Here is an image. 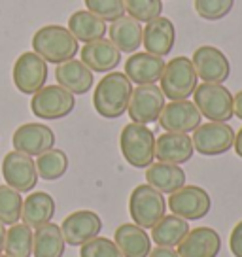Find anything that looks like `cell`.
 Segmentation results:
<instances>
[{"label":"cell","instance_id":"cell-1","mask_svg":"<svg viewBox=\"0 0 242 257\" xmlns=\"http://www.w3.org/2000/svg\"><path fill=\"white\" fill-rule=\"evenodd\" d=\"M131 95H133V81L123 72H108L98 81L93 93L95 112L106 119H117L127 112Z\"/></svg>","mask_w":242,"mask_h":257},{"label":"cell","instance_id":"cell-2","mask_svg":"<svg viewBox=\"0 0 242 257\" xmlns=\"http://www.w3.org/2000/svg\"><path fill=\"white\" fill-rule=\"evenodd\" d=\"M78 40L72 32L61 25H46L34 32L33 49L46 63L61 64L76 57L78 53Z\"/></svg>","mask_w":242,"mask_h":257},{"label":"cell","instance_id":"cell-3","mask_svg":"<svg viewBox=\"0 0 242 257\" xmlns=\"http://www.w3.org/2000/svg\"><path fill=\"white\" fill-rule=\"evenodd\" d=\"M119 148L123 159L135 169H148L155 159V137L152 128L140 123H129L121 131Z\"/></svg>","mask_w":242,"mask_h":257},{"label":"cell","instance_id":"cell-4","mask_svg":"<svg viewBox=\"0 0 242 257\" xmlns=\"http://www.w3.org/2000/svg\"><path fill=\"white\" fill-rule=\"evenodd\" d=\"M197 72L189 57H174L165 63L161 76V91L165 98L170 100H187L197 89Z\"/></svg>","mask_w":242,"mask_h":257},{"label":"cell","instance_id":"cell-5","mask_svg":"<svg viewBox=\"0 0 242 257\" xmlns=\"http://www.w3.org/2000/svg\"><path fill=\"white\" fill-rule=\"evenodd\" d=\"M167 212V202L163 193L152 185H137L129 197V214L133 223L142 229H152Z\"/></svg>","mask_w":242,"mask_h":257},{"label":"cell","instance_id":"cell-6","mask_svg":"<svg viewBox=\"0 0 242 257\" xmlns=\"http://www.w3.org/2000/svg\"><path fill=\"white\" fill-rule=\"evenodd\" d=\"M193 104L206 119L216 123H227L233 117V95L221 83L197 85L193 93Z\"/></svg>","mask_w":242,"mask_h":257},{"label":"cell","instance_id":"cell-7","mask_svg":"<svg viewBox=\"0 0 242 257\" xmlns=\"http://www.w3.org/2000/svg\"><path fill=\"white\" fill-rule=\"evenodd\" d=\"M76 106V98L70 91H66L61 85H44L34 93L31 100V110L40 119H63L68 113H72Z\"/></svg>","mask_w":242,"mask_h":257},{"label":"cell","instance_id":"cell-8","mask_svg":"<svg viewBox=\"0 0 242 257\" xmlns=\"http://www.w3.org/2000/svg\"><path fill=\"white\" fill-rule=\"evenodd\" d=\"M169 208L174 216L186 221L202 219L212 208V199L206 189L199 185H184L178 191L170 193Z\"/></svg>","mask_w":242,"mask_h":257},{"label":"cell","instance_id":"cell-9","mask_svg":"<svg viewBox=\"0 0 242 257\" xmlns=\"http://www.w3.org/2000/svg\"><path fill=\"white\" fill-rule=\"evenodd\" d=\"M191 140H193L195 152L206 157H214V155L227 153L233 148L234 131L227 123L210 121V123H201L195 128Z\"/></svg>","mask_w":242,"mask_h":257},{"label":"cell","instance_id":"cell-10","mask_svg":"<svg viewBox=\"0 0 242 257\" xmlns=\"http://www.w3.org/2000/svg\"><path fill=\"white\" fill-rule=\"evenodd\" d=\"M163 108H165V95L161 87L150 83V85H138L137 89H133L127 112L133 123L148 125L159 119Z\"/></svg>","mask_w":242,"mask_h":257},{"label":"cell","instance_id":"cell-11","mask_svg":"<svg viewBox=\"0 0 242 257\" xmlns=\"http://www.w3.org/2000/svg\"><path fill=\"white\" fill-rule=\"evenodd\" d=\"M2 178L6 185L14 187L19 193L33 191L38 184V172L36 163L31 155H25L21 152H10L2 159Z\"/></svg>","mask_w":242,"mask_h":257},{"label":"cell","instance_id":"cell-12","mask_svg":"<svg viewBox=\"0 0 242 257\" xmlns=\"http://www.w3.org/2000/svg\"><path fill=\"white\" fill-rule=\"evenodd\" d=\"M48 80V63L36 55L34 51H27L17 57L14 64V83L17 91L23 95H34L38 93Z\"/></svg>","mask_w":242,"mask_h":257},{"label":"cell","instance_id":"cell-13","mask_svg":"<svg viewBox=\"0 0 242 257\" xmlns=\"http://www.w3.org/2000/svg\"><path fill=\"white\" fill-rule=\"evenodd\" d=\"M191 63L197 78H201L204 83H223L231 74L229 59L214 46H201L195 49Z\"/></svg>","mask_w":242,"mask_h":257},{"label":"cell","instance_id":"cell-14","mask_svg":"<svg viewBox=\"0 0 242 257\" xmlns=\"http://www.w3.org/2000/svg\"><path fill=\"white\" fill-rule=\"evenodd\" d=\"M102 231V219L91 210H78L63 219L61 233L68 246H83Z\"/></svg>","mask_w":242,"mask_h":257},{"label":"cell","instance_id":"cell-15","mask_svg":"<svg viewBox=\"0 0 242 257\" xmlns=\"http://www.w3.org/2000/svg\"><path fill=\"white\" fill-rule=\"evenodd\" d=\"M14 150L31 157H38L55 146V133L44 123H25L14 133Z\"/></svg>","mask_w":242,"mask_h":257},{"label":"cell","instance_id":"cell-16","mask_svg":"<svg viewBox=\"0 0 242 257\" xmlns=\"http://www.w3.org/2000/svg\"><path fill=\"white\" fill-rule=\"evenodd\" d=\"M201 112L187 98V100H170L169 104H165L157 121L167 133L187 135V133H193L195 128L201 125Z\"/></svg>","mask_w":242,"mask_h":257},{"label":"cell","instance_id":"cell-17","mask_svg":"<svg viewBox=\"0 0 242 257\" xmlns=\"http://www.w3.org/2000/svg\"><path fill=\"white\" fill-rule=\"evenodd\" d=\"M176 42V29L174 23L167 17H155L148 21L142 29V44L148 53L157 57L169 55Z\"/></svg>","mask_w":242,"mask_h":257},{"label":"cell","instance_id":"cell-18","mask_svg":"<svg viewBox=\"0 0 242 257\" xmlns=\"http://www.w3.org/2000/svg\"><path fill=\"white\" fill-rule=\"evenodd\" d=\"M221 249L219 234L210 227H197L189 229L186 238L178 244L180 257H218Z\"/></svg>","mask_w":242,"mask_h":257},{"label":"cell","instance_id":"cell-19","mask_svg":"<svg viewBox=\"0 0 242 257\" xmlns=\"http://www.w3.org/2000/svg\"><path fill=\"white\" fill-rule=\"evenodd\" d=\"M195 148L189 135L184 133H165L155 138V157L161 163L184 165L193 157Z\"/></svg>","mask_w":242,"mask_h":257},{"label":"cell","instance_id":"cell-20","mask_svg":"<svg viewBox=\"0 0 242 257\" xmlns=\"http://www.w3.org/2000/svg\"><path fill=\"white\" fill-rule=\"evenodd\" d=\"M81 63L87 66L91 72H112L121 63V51L110 40L89 42L81 48Z\"/></svg>","mask_w":242,"mask_h":257},{"label":"cell","instance_id":"cell-21","mask_svg":"<svg viewBox=\"0 0 242 257\" xmlns=\"http://www.w3.org/2000/svg\"><path fill=\"white\" fill-rule=\"evenodd\" d=\"M165 70L163 57L152 55V53H133L125 61V76L137 85H150L161 80Z\"/></svg>","mask_w":242,"mask_h":257},{"label":"cell","instance_id":"cell-22","mask_svg":"<svg viewBox=\"0 0 242 257\" xmlns=\"http://www.w3.org/2000/svg\"><path fill=\"white\" fill-rule=\"evenodd\" d=\"M55 80L61 87L70 91L72 95H85L95 83L93 72L81 61H76V59L57 64Z\"/></svg>","mask_w":242,"mask_h":257},{"label":"cell","instance_id":"cell-23","mask_svg":"<svg viewBox=\"0 0 242 257\" xmlns=\"http://www.w3.org/2000/svg\"><path fill=\"white\" fill-rule=\"evenodd\" d=\"M113 242L123 257H148L152 251V238L146 229L135 223H123L115 229Z\"/></svg>","mask_w":242,"mask_h":257},{"label":"cell","instance_id":"cell-24","mask_svg":"<svg viewBox=\"0 0 242 257\" xmlns=\"http://www.w3.org/2000/svg\"><path fill=\"white\" fill-rule=\"evenodd\" d=\"M110 42L123 53H137L142 46V25L135 17L123 16L115 19L110 29Z\"/></svg>","mask_w":242,"mask_h":257},{"label":"cell","instance_id":"cell-25","mask_svg":"<svg viewBox=\"0 0 242 257\" xmlns=\"http://www.w3.org/2000/svg\"><path fill=\"white\" fill-rule=\"evenodd\" d=\"M146 182L159 193H174L186 185V172L180 165L170 163H152L146 169Z\"/></svg>","mask_w":242,"mask_h":257},{"label":"cell","instance_id":"cell-26","mask_svg":"<svg viewBox=\"0 0 242 257\" xmlns=\"http://www.w3.org/2000/svg\"><path fill=\"white\" fill-rule=\"evenodd\" d=\"M55 216V201L46 191L29 193V197L23 201L21 217L23 223H27L31 229H38L40 225L49 223Z\"/></svg>","mask_w":242,"mask_h":257},{"label":"cell","instance_id":"cell-27","mask_svg":"<svg viewBox=\"0 0 242 257\" xmlns=\"http://www.w3.org/2000/svg\"><path fill=\"white\" fill-rule=\"evenodd\" d=\"M66 242L61 233V227L55 223L40 225L33 236V255L34 257H63Z\"/></svg>","mask_w":242,"mask_h":257},{"label":"cell","instance_id":"cell-28","mask_svg":"<svg viewBox=\"0 0 242 257\" xmlns=\"http://www.w3.org/2000/svg\"><path fill=\"white\" fill-rule=\"evenodd\" d=\"M68 31L72 32V36L78 42L89 44V42H95L104 38V34L108 32L106 29V21H102L100 17L93 16L91 12H74L70 19H68Z\"/></svg>","mask_w":242,"mask_h":257},{"label":"cell","instance_id":"cell-29","mask_svg":"<svg viewBox=\"0 0 242 257\" xmlns=\"http://www.w3.org/2000/svg\"><path fill=\"white\" fill-rule=\"evenodd\" d=\"M189 233V223L178 216H163L157 223L152 227V238L157 246L163 248H174L186 238Z\"/></svg>","mask_w":242,"mask_h":257},{"label":"cell","instance_id":"cell-30","mask_svg":"<svg viewBox=\"0 0 242 257\" xmlns=\"http://www.w3.org/2000/svg\"><path fill=\"white\" fill-rule=\"evenodd\" d=\"M34 233L27 223L10 225L4 238V251L8 257H31L33 255Z\"/></svg>","mask_w":242,"mask_h":257},{"label":"cell","instance_id":"cell-31","mask_svg":"<svg viewBox=\"0 0 242 257\" xmlns=\"http://www.w3.org/2000/svg\"><path fill=\"white\" fill-rule=\"evenodd\" d=\"M34 163H36L38 176L42 180H48V182L63 178L68 170V155L63 150H57V148H51L46 153L38 155V159Z\"/></svg>","mask_w":242,"mask_h":257},{"label":"cell","instance_id":"cell-32","mask_svg":"<svg viewBox=\"0 0 242 257\" xmlns=\"http://www.w3.org/2000/svg\"><path fill=\"white\" fill-rule=\"evenodd\" d=\"M23 210V197L10 185H0V221L4 225L19 223Z\"/></svg>","mask_w":242,"mask_h":257},{"label":"cell","instance_id":"cell-33","mask_svg":"<svg viewBox=\"0 0 242 257\" xmlns=\"http://www.w3.org/2000/svg\"><path fill=\"white\" fill-rule=\"evenodd\" d=\"M123 6L131 17H135L140 23H148L161 16L163 0H123Z\"/></svg>","mask_w":242,"mask_h":257},{"label":"cell","instance_id":"cell-34","mask_svg":"<svg viewBox=\"0 0 242 257\" xmlns=\"http://www.w3.org/2000/svg\"><path fill=\"white\" fill-rule=\"evenodd\" d=\"M234 0H195V12L204 21H219L229 16Z\"/></svg>","mask_w":242,"mask_h":257},{"label":"cell","instance_id":"cell-35","mask_svg":"<svg viewBox=\"0 0 242 257\" xmlns=\"http://www.w3.org/2000/svg\"><path fill=\"white\" fill-rule=\"evenodd\" d=\"M87 12L100 17L102 21H115L125 16L123 0H83Z\"/></svg>","mask_w":242,"mask_h":257},{"label":"cell","instance_id":"cell-36","mask_svg":"<svg viewBox=\"0 0 242 257\" xmlns=\"http://www.w3.org/2000/svg\"><path fill=\"white\" fill-rule=\"evenodd\" d=\"M80 257H123L119 248L115 246L112 238L95 236L89 242H85L80 249Z\"/></svg>","mask_w":242,"mask_h":257},{"label":"cell","instance_id":"cell-37","mask_svg":"<svg viewBox=\"0 0 242 257\" xmlns=\"http://www.w3.org/2000/svg\"><path fill=\"white\" fill-rule=\"evenodd\" d=\"M229 248L234 257H242V221L234 225V229L231 231L229 236Z\"/></svg>","mask_w":242,"mask_h":257},{"label":"cell","instance_id":"cell-38","mask_svg":"<svg viewBox=\"0 0 242 257\" xmlns=\"http://www.w3.org/2000/svg\"><path fill=\"white\" fill-rule=\"evenodd\" d=\"M148 257H180V255H178V251L174 248H163V246H157L155 249L150 251V255Z\"/></svg>","mask_w":242,"mask_h":257},{"label":"cell","instance_id":"cell-39","mask_svg":"<svg viewBox=\"0 0 242 257\" xmlns=\"http://www.w3.org/2000/svg\"><path fill=\"white\" fill-rule=\"evenodd\" d=\"M233 115H236L238 119H242V91H238L233 96Z\"/></svg>","mask_w":242,"mask_h":257},{"label":"cell","instance_id":"cell-40","mask_svg":"<svg viewBox=\"0 0 242 257\" xmlns=\"http://www.w3.org/2000/svg\"><path fill=\"white\" fill-rule=\"evenodd\" d=\"M233 146H234V153H236V155H238V157L242 159V127H240V131L234 135Z\"/></svg>","mask_w":242,"mask_h":257},{"label":"cell","instance_id":"cell-41","mask_svg":"<svg viewBox=\"0 0 242 257\" xmlns=\"http://www.w3.org/2000/svg\"><path fill=\"white\" fill-rule=\"evenodd\" d=\"M4 238H6V225L0 221V253L4 249Z\"/></svg>","mask_w":242,"mask_h":257},{"label":"cell","instance_id":"cell-42","mask_svg":"<svg viewBox=\"0 0 242 257\" xmlns=\"http://www.w3.org/2000/svg\"><path fill=\"white\" fill-rule=\"evenodd\" d=\"M0 257H8V255H2V253H0Z\"/></svg>","mask_w":242,"mask_h":257}]
</instances>
